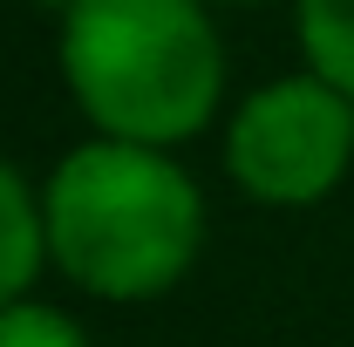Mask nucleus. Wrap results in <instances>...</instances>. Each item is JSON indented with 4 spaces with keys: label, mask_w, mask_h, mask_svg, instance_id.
<instances>
[{
    "label": "nucleus",
    "mask_w": 354,
    "mask_h": 347,
    "mask_svg": "<svg viewBox=\"0 0 354 347\" xmlns=\"http://www.w3.org/2000/svg\"><path fill=\"white\" fill-rule=\"evenodd\" d=\"M35 7H48V14H68V7H75V0H35Z\"/></svg>",
    "instance_id": "nucleus-7"
},
{
    "label": "nucleus",
    "mask_w": 354,
    "mask_h": 347,
    "mask_svg": "<svg viewBox=\"0 0 354 347\" xmlns=\"http://www.w3.org/2000/svg\"><path fill=\"white\" fill-rule=\"evenodd\" d=\"M62 82L102 136L171 150L218 116L225 41L205 0H75Z\"/></svg>",
    "instance_id": "nucleus-2"
},
{
    "label": "nucleus",
    "mask_w": 354,
    "mask_h": 347,
    "mask_svg": "<svg viewBox=\"0 0 354 347\" xmlns=\"http://www.w3.org/2000/svg\"><path fill=\"white\" fill-rule=\"evenodd\" d=\"M205 7H252V0H205Z\"/></svg>",
    "instance_id": "nucleus-8"
},
{
    "label": "nucleus",
    "mask_w": 354,
    "mask_h": 347,
    "mask_svg": "<svg viewBox=\"0 0 354 347\" xmlns=\"http://www.w3.org/2000/svg\"><path fill=\"white\" fill-rule=\"evenodd\" d=\"M293 21L307 68L354 102V0H293Z\"/></svg>",
    "instance_id": "nucleus-5"
},
{
    "label": "nucleus",
    "mask_w": 354,
    "mask_h": 347,
    "mask_svg": "<svg viewBox=\"0 0 354 347\" xmlns=\"http://www.w3.org/2000/svg\"><path fill=\"white\" fill-rule=\"evenodd\" d=\"M354 164V102L320 75H279L232 109L225 171L259 205H320Z\"/></svg>",
    "instance_id": "nucleus-3"
},
{
    "label": "nucleus",
    "mask_w": 354,
    "mask_h": 347,
    "mask_svg": "<svg viewBox=\"0 0 354 347\" xmlns=\"http://www.w3.org/2000/svg\"><path fill=\"white\" fill-rule=\"evenodd\" d=\"M48 259L95 300H157L177 286L198 238L205 198L171 150L95 136L75 143L41 191Z\"/></svg>",
    "instance_id": "nucleus-1"
},
{
    "label": "nucleus",
    "mask_w": 354,
    "mask_h": 347,
    "mask_svg": "<svg viewBox=\"0 0 354 347\" xmlns=\"http://www.w3.org/2000/svg\"><path fill=\"white\" fill-rule=\"evenodd\" d=\"M48 259V225H41V198L21 184L14 164H0V306H14L35 272Z\"/></svg>",
    "instance_id": "nucleus-4"
},
{
    "label": "nucleus",
    "mask_w": 354,
    "mask_h": 347,
    "mask_svg": "<svg viewBox=\"0 0 354 347\" xmlns=\"http://www.w3.org/2000/svg\"><path fill=\"white\" fill-rule=\"evenodd\" d=\"M0 347H88V341H82V327L68 313L14 300V306H0Z\"/></svg>",
    "instance_id": "nucleus-6"
}]
</instances>
